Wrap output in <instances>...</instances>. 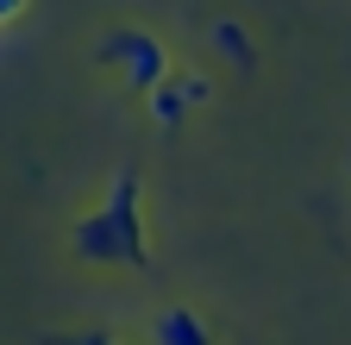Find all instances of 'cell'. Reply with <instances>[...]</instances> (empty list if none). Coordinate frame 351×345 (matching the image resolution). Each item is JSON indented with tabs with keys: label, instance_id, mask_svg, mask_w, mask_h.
Here are the masks:
<instances>
[{
	"label": "cell",
	"instance_id": "6da1fadb",
	"mask_svg": "<svg viewBox=\"0 0 351 345\" xmlns=\"http://www.w3.org/2000/svg\"><path fill=\"white\" fill-rule=\"evenodd\" d=\"M101 63H119L132 88H157L163 82V45L145 38V32H113L101 45Z\"/></svg>",
	"mask_w": 351,
	"mask_h": 345
},
{
	"label": "cell",
	"instance_id": "7a4b0ae2",
	"mask_svg": "<svg viewBox=\"0 0 351 345\" xmlns=\"http://www.w3.org/2000/svg\"><path fill=\"white\" fill-rule=\"evenodd\" d=\"M157 339H163V345H207V326H201L195 314H182V308H169V314L157 320Z\"/></svg>",
	"mask_w": 351,
	"mask_h": 345
},
{
	"label": "cell",
	"instance_id": "3957f363",
	"mask_svg": "<svg viewBox=\"0 0 351 345\" xmlns=\"http://www.w3.org/2000/svg\"><path fill=\"white\" fill-rule=\"evenodd\" d=\"M201 95H207V82H195V75H189V82H169V95H163V88H151V107H157V119H176V113H182L189 101H201Z\"/></svg>",
	"mask_w": 351,
	"mask_h": 345
},
{
	"label": "cell",
	"instance_id": "277c9868",
	"mask_svg": "<svg viewBox=\"0 0 351 345\" xmlns=\"http://www.w3.org/2000/svg\"><path fill=\"white\" fill-rule=\"evenodd\" d=\"M19 7H25V0H0V19H13Z\"/></svg>",
	"mask_w": 351,
	"mask_h": 345
}]
</instances>
